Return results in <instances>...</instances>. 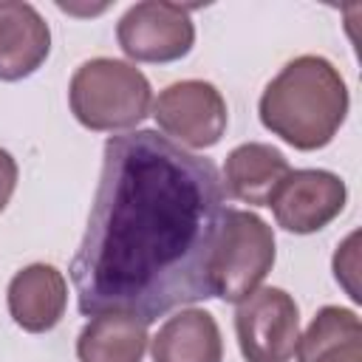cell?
<instances>
[{"instance_id":"cell-1","label":"cell","mask_w":362,"mask_h":362,"mask_svg":"<svg viewBox=\"0 0 362 362\" xmlns=\"http://www.w3.org/2000/svg\"><path fill=\"white\" fill-rule=\"evenodd\" d=\"M226 215L218 167L158 130L105 141L85 238L71 260L85 317L153 322L212 297L209 263Z\"/></svg>"},{"instance_id":"cell-7","label":"cell","mask_w":362,"mask_h":362,"mask_svg":"<svg viewBox=\"0 0 362 362\" xmlns=\"http://www.w3.org/2000/svg\"><path fill=\"white\" fill-rule=\"evenodd\" d=\"M116 40L136 62H175L192 51L195 23L189 6L144 0L124 11L116 25Z\"/></svg>"},{"instance_id":"cell-11","label":"cell","mask_w":362,"mask_h":362,"mask_svg":"<svg viewBox=\"0 0 362 362\" xmlns=\"http://www.w3.org/2000/svg\"><path fill=\"white\" fill-rule=\"evenodd\" d=\"M291 173L286 156L272 147V144H260V141H249V144H238L223 164V189L249 204V206H269L274 189L280 187V181Z\"/></svg>"},{"instance_id":"cell-14","label":"cell","mask_w":362,"mask_h":362,"mask_svg":"<svg viewBox=\"0 0 362 362\" xmlns=\"http://www.w3.org/2000/svg\"><path fill=\"white\" fill-rule=\"evenodd\" d=\"M147 322L130 314H96L76 339L79 362H141L147 351Z\"/></svg>"},{"instance_id":"cell-12","label":"cell","mask_w":362,"mask_h":362,"mask_svg":"<svg viewBox=\"0 0 362 362\" xmlns=\"http://www.w3.org/2000/svg\"><path fill=\"white\" fill-rule=\"evenodd\" d=\"M150 354L153 362H221V328L209 311L184 308L158 328Z\"/></svg>"},{"instance_id":"cell-15","label":"cell","mask_w":362,"mask_h":362,"mask_svg":"<svg viewBox=\"0 0 362 362\" xmlns=\"http://www.w3.org/2000/svg\"><path fill=\"white\" fill-rule=\"evenodd\" d=\"M14 189H17V161L8 150L0 147V212L8 206Z\"/></svg>"},{"instance_id":"cell-6","label":"cell","mask_w":362,"mask_h":362,"mask_svg":"<svg viewBox=\"0 0 362 362\" xmlns=\"http://www.w3.org/2000/svg\"><path fill=\"white\" fill-rule=\"evenodd\" d=\"M153 119L178 147L206 150L226 133V102L212 82L181 79L167 85L153 102Z\"/></svg>"},{"instance_id":"cell-4","label":"cell","mask_w":362,"mask_h":362,"mask_svg":"<svg viewBox=\"0 0 362 362\" xmlns=\"http://www.w3.org/2000/svg\"><path fill=\"white\" fill-rule=\"evenodd\" d=\"M274 266V232L249 209H226L209 263L212 297L240 303L260 288Z\"/></svg>"},{"instance_id":"cell-2","label":"cell","mask_w":362,"mask_h":362,"mask_svg":"<svg viewBox=\"0 0 362 362\" xmlns=\"http://www.w3.org/2000/svg\"><path fill=\"white\" fill-rule=\"evenodd\" d=\"M348 85L342 74L317 54H303L280 68L263 88L260 122L294 150H320L331 144L348 116Z\"/></svg>"},{"instance_id":"cell-3","label":"cell","mask_w":362,"mask_h":362,"mask_svg":"<svg viewBox=\"0 0 362 362\" xmlns=\"http://www.w3.org/2000/svg\"><path fill=\"white\" fill-rule=\"evenodd\" d=\"M68 102L82 127L96 133H116L130 130L147 119L153 88L136 65L96 57L74 71Z\"/></svg>"},{"instance_id":"cell-10","label":"cell","mask_w":362,"mask_h":362,"mask_svg":"<svg viewBox=\"0 0 362 362\" xmlns=\"http://www.w3.org/2000/svg\"><path fill=\"white\" fill-rule=\"evenodd\" d=\"M51 51V28L42 14L23 0H0V79L31 76Z\"/></svg>"},{"instance_id":"cell-13","label":"cell","mask_w":362,"mask_h":362,"mask_svg":"<svg viewBox=\"0 0 362 362\" xmlns=\"http://www.w3.org/2000/svg\"><path fill=\"white\" fill-rule=\"evenodd\" d=\"M297 362H362V322L351 308L325 305L297 339Z\"/></svg>"},{"instance_id":"cell-5","label":"cell","mask_w":362,"mask_h":362,"mask_svg":"<svg viewBox=\"0 0 362 362\" xmlns=\"http://www.w3.org/2000/svg\"><path fill=\"white\" fill-rule=\"evenodd\" d=\"M235 334L246 362H291L300 339V308L286 288L263 286L238 303Z\"/></svg>"},{"instance_id":"cell-8","label":"cell","mask_w":362,"mask_h":362,"mask_svg":"<svg viewBox=\"0 0 362 362\" xmlns=\"http://www.w3.org/2000/svg\"><path fill=\"white\" fill-rule=\"evenodd\" d=\"M348 201L345 181L328 170H291L274 189L269 206L274 221L294 235H311L328 226Z\"/></svg>"},{"instance_id":"cell-9","label":"cell","mask_w":362,"mask_h":362,"mask_svg":"<svg viewBox=\"0 0 362 362\" xmlns=\"http://www.w3.org/2000/svg\"><path fill=\"white\" fill-rule=\"evenodd\" d=\"M6 303H8L11 320L23 331L42 334L62 320L68 305V283L57 266L31 263L11 277Z\"/></svg>"}]
</instances>
